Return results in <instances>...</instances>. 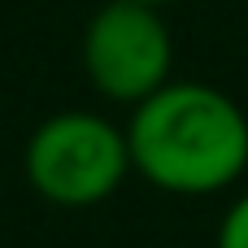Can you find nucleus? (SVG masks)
<instances>
[{
	"mask_svg": "<svg viewBox=\"0 0 248 248\" xmlns=\"http://www.w3.org/2000/svg\"><path fill=\"white\" fill-rule=\"evenodd\" d=\"M135 174L183 201L231 192L248 170L244 105L201 78H170L126 118Z\"/></svg>",
	"mask_w": 248,
	"mask_h": 248,
	"instance_id": "nucleus-1",
	"label": "nucleus"
},
{
	"mask_svg": "<svg viewBox=\"0 0 248 248\" xmlns=\"http://www.w3.org/2000/svg\"><path fill=\"white\" fill-rule=\"evenodd\" d=\"M131 174L126 126L96 109H57L22 144L26 187L57 209L105 205Z\"/></svg>",
	"mask_w": 248,
	"mask_h": 248,
	"instance_id": "nucleus-2",
	"label": "nucleus"
},
{
	"mask_svg": "<svg viewBox=\"0 0 248 248\" xmlns=\"http://www.w3.org/2000/svg\"><path fill=\"white\" fill-rule=\"evenodd\" d=\"M87 87L122 109H135L174 78V31L166 9L135 0H100L78 39Z\"/></svg>",
	"mask_w": 248,
	"mask_h": 248,
	"instance_id": "nucleus-3",
	"label": "nucleus"
},
{
	"mask_svg": "<svg viewBox=\"0 0 248 248\" xmlns=\"http://www.w3.org/2000/svg\"><path fill=\"white\" fill-rule=\"evenodd\" d=\"M214 248H248V187L227 205V209H222Z\"/></svg>",
	"mask_w": 248,
	"mask_h": 248,
	"instance_id": "nucleus-4",
	"label": "nucleus"
},
{
	"mask_svg": "<svg viewBox=\"0 0 248 248\" xmlns=\"http://www.w3.org/2000/svg\"><path fill=\"white\" fill-rule=\"evenodd\" d=\"M135 4H157V9H166V4H179V0H135Z\"/></svg>",
	"mask_w": 248,
	"mask_h": 248,
	"instance_id": "nucleus-5",
	"label": "nucleus"
}]
</instances>
